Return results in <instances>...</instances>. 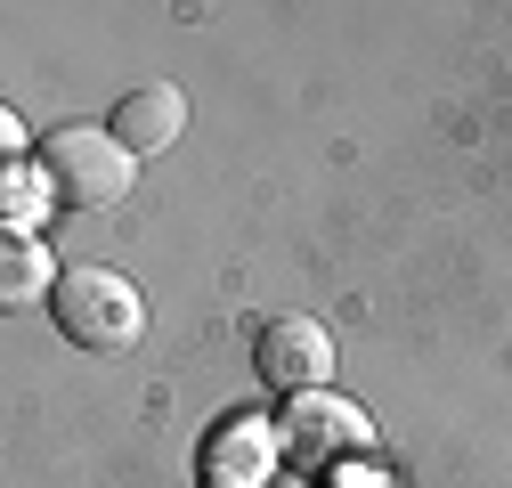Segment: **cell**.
Returning <instances> with one entry per match:
<instances>
[{
  "label": "cell",
  "mask_w": 512,
  "mask_h": 488,
  "mask_svg": "<svg viewBox=\"0 0 512 488\" xmlns=\"http://www.w3.org/2000/svg\"><path fill=\"white\" fill-rule=\"evenodd\" d=\"M131 171L139 155L114 131H49L41 147V188L57 196V212H114L131 196Z\"/></svg>",
  "instance_id": "6da1fadb"
},
{
  "label": "cell",
  "mask_w": 512,
  "mask_h": 488,
  "mask_svg": "<svg viewBox=\"0 0 512 488\" xmlns=\"http://www.w3.org/2000/svg\"><path fill=\"white\" fill-rule=\"evenodd\" d=\"M49 318L82 350H131L147 334V301H139L131 277H114V269H66L57 293H49Z\"/></svg>",
  "instance_id": "7a4b0ae2"
},
{
  "label": "cell",
  "mask_w": 512,
  "mask_h": 488,
  "mask_svg": "<svg viewBox=\"0 0 512 488\" xmlns=\"http://www.w3.org/2000/svg\"><path fill=\"white\" fill-rule=\"evenodd\" d=\"M252 366H261V383L285 391V399H309L334 383V334L317 318H269L261 342H252Z\"/></svg>",
  "instance_id": "3957f363"
},
{
  "label": "cell",
  "mask_w": 512,
  "mask_h": 488,
  "mask_svg": "<svg viewBox=\"0 0 512 488\" xmlns=\"http://www.w3.org/2000/svg\"><path fill=\"white\" fill-rule=\"evenodd\" d=\"M277 440H285L301 464H334V456H358L374 432H366V415H358L350 399H334V391H309V399H293V407H285Z\"/></svg>",
  "instance_id": "277c9868"
},
{
  "label": "cell",
  "mask_w": 512,
  "mask_h": 488,
  "mask_svg": "<svg viewBox=\"0 0 512 488\" xmlns=\"http://www.w3.org/2000/svg\"><path fill=\"white\" fill-rule=\"evenodd\" d=\"M106 131L131 147V155H163V147H179V131H187V98H179V82H139V90H122Z\"/></svg>",
  "instance_id": "5b68a950"
},
{
  "label": "cell",
  "mask_w": 512,
  "mask_h": 488,
  "mask_svg": "<svg viewBox=\"0 0 512 488\" xmlns=\"http://www.w3.org/2000/svg\"><path fill=\"white\" fill-rule=\"evenodd\" d=\"M204 472H212V488H269V432L228 423V432L204 448Z\"/></svg>",
  "instance_id": "8992f818"
},
{
  "label": "cell",
  "mask_w": 512,
  "mask_h": 488,
  "mask_svg": "<svg viewBox=\"0 0 512 488\" xmlns=\"http://www.w3.org/2000/svg\"><path fill=\"white\" fill-rule=\"evenodd\" d=\"M57 269H49V253L33 236H9V277H0V301H9V310H25V301H41V293H57L49 285Z\"/></svg>",
  "instance_id": "52a82bcc"
},
{
  "label": "cell",
  "mask_w": 512,
  "mask_h": 488,
  "mask_svg": "<svg viewBox=\"0 0 512 488\" xmlns=\"http://www.w3.org/2000/svg\"><path fill=\"white\" fill-rule=\"evenodd\" d=\"M33 204H57L49 188H33L25 171H9V236H25V220H33Z\"/></svg>",
  "instance_id": "ba28073f"
}]
</instances>
